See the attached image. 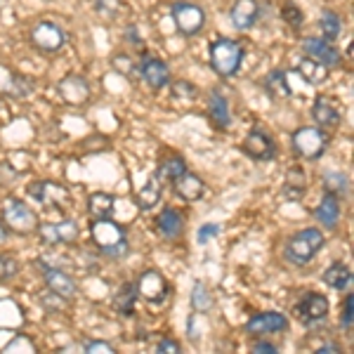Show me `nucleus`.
Segmentation results:
<instances>
[{
  "instance_id": "nucleus-32",
  "label": "nucleus",
  "mask_w": 354,
  "mask_h": 354,
  "mask_svg": "<svg viewBox=\"0 0 354 354\" xmlns=\"http://www.w3.org/2000/svg\"><path fill=\"white\" fill-rule=\"evenodd\" d=\"M324 189L333 196H347L350 194V177L345 173H326L324 175Z\"/></svg>"
},
{
  "instance_id": "nucleus-43",
  "label": "nucleus",
  "mask_w": 354,
  "mask_h": 354,
  "mask_svg": "<svg viewBox=\"0 0 354 354\" xmlns=\"http://www.w3.org/2000/svg\"><path fill=\"white\" fill-rule=\"evenodd\" d=\"M156 352H161V354H177V352H182V347H180V342H177V340L165 338V340L158 342Z\"/></svg>"
},
{
  "instance_id": "nucleus-13",
  "label": "nucleus",
  "mask_w": 354,
  "mask_h": 354,
  "mask_svg": "<svg viewBox=\"0 0 354 354\" xmlns=\"http://www.w3.org/2000/svg\"><path fill=\"white\" fill-rule=\"evenodd\" d=\"M288 328V319L281 312H260L245 324L248 335H267V333H279V330Z\"/></svg>"
},
{
  "instance_id": "nucleus-30",
  "label": "nucleus",
  "mask_w": 354,
  "mask_h": 354,
  "mask_svg": "<svg viewBox=\"0 0 354 354\" xmlns=\"http://www.w3.org/2000/svg\"><path fill=\"white\" fill-rule=\"evenodd\" d=\"M298 71H300V76L305 78L307 83H312V85H319V83H324L328 78V68L324 64H319V62L310 59V57L300 62Z\"/></svg>"
},
{
  "instance_id": "nucleus-14",
  "label": "nucleus",
  "mask_w": 354,
  "mask_h": 354,
  "mask_svg": "<svg viewBox=\"0 0 354 354\" xmlns=\"http://www.w3.org/2000/svg\"><path fill=\"white\" fill-rule=\"evenodd\" d=\"M328 298L322 293H307L305 298L298 302V314L305 324H319L328 317Z\"/></svg>"
},
{
  "instance_id": "nucleus-28",
  "label": "nucleus",
  "mask_w": 354,
  "mask_h": 354,
  "mask_svg": "<svg viewBox=\"0 0 354 354\" xmlns=\"http://www.w3.org/2000/svg\"><path fill=\"white\" fill-rule=\"evenodd\" d=\"M305 192H307V175L298 168L288 170L286 185H283V194H286L290 201H300V198L305 196Z\"/></svg>"
},
{
  "instance_id": "nucleus-42",
  "label": "nucleus",
  "mask_w": 354,
  "mask_h": 354,
  "mask_svg": "<svg viewBox=\"0 0 354 354\" xmlns=\"http://www.w3.org/2000/svg\"><path fill=\"white\" fill-rule=\"evenodd\" d=\"M12 274H15V262L10 258H5V255H0V281L12 279Z\"/></svg>"
},
{
  "instance_id": "nucleus-18",
  "label": "nucleus",
  "mask_w": 354,
  "mask_h": 354,
  "mask_svg": "<svg viewBox=\"0 0 354 354\" xmlns=\"http://www.w3.org/2000/svg\"><path fill=\"white\" fill-rule=\"evenodd\" d=\"M173 189L177 196L182 198V201H187V203H194V201H201L203 198V194H205V185H203V180L198 175H194V173H182L177 180L173 182Z\"/></svg>"
},
{
  "instance_id": "nucleus-17",
  "label": "nucleus",
  "mask_w": 354,
  "mask_h": 354,
  "mask_svg": "<svg viewBox=\"0 0 354 354\" xmlns=\"http://www.w3.org/2000/svg\"><path fill=\"white\" fill-rule=\"evenodd\" d=\"M258 17H260L258 0H236L230 10V19L236 31H248V28H253Z\"/></svg>"
},
{
  "instance_id": "nucleus-1",
  "label": "nucleus",
  "mask_w": 354,
  "mask_h": 354,
  "mask_svg": "<svg viewBox=\"0 0 354 354\" xmlns=\"http://www.w3.org/2000/svg\"><path fill=\"white\" fill-rule=\"evenodd\" d=\"M90 236H93L95 245L100 248V253H104L111 260H123L128 255V234L125 227L111 218H95L90 225Z\"/></svg>"
},
{
  "instance_id": "nucleus-16",
  "label": "nucleus",
  "mask_w": 354,
  "mask_h": 354,
  "mask_svg": "<svg viewBox=\"0 0 354 354\" xmlns=\"http://www.w3.org/2000/svg\"><path fill=\"white\" fill-rule=\"evenodd\" d=\"M137 286V293H140V298H145L147 302H161L165 295H168V283H165V279L161 277L158 272H145L140 279L135 281Z\"/></svg>"
},
{
  "instance_id": "nucleus-8",
  "label": "nucleus",
  "mask_w": 354,
  "mask_h": 354,
  "mask_svg": "<svg viewBox=\"0 0 354 354\" xmlns=\"http://www.w3.org/2000/svg\"><path fill=\"white\" fill-rule=\"evenodd\" d=\"M31 43L41 53H57V50L64 48L66 31L59 24H55V21H38L31 28Z\"/></svg>"
},
{
  "instance_id": "nucleus-26",
  "label": "nucleus",
  "mask_w": 354,
  "mask_h": 354,
  "mask_svg": "<svg viewBox=\"0 0 354 354\" xmlns=\"http://www.w3.org/2000/svg\"><path fill=\"white\" fill-rule=\"evenodd\" d=\"M324 283L335 290H345L347 286L352 283V270L347 265H342V262H335V265H330L326 272H324Z\"/></svg>"
},
{
  "instance_id": "nucleus-38",
  "label": "nucleus",
  "mask_w": 354,
  "mask_h": 354,
  "mask_svg": "<svg viewBox=\"0 0 354 354\" xmlns=\"http://www.w3.org/2000/svg\"><path fill=\"white\" fill-rule=\"evenodd\" d=\"M352 319H354V295H347L345 305H342V314H340V326L345 330H350Z\"/></svg>"
},
{
  "instance_id": "nucleus-10",
  "label": "nucleus",
  "mask_w": 354,
  "mask_h": 354,
  "mask_svg": "<svg viewBox=\"0 0 354 354\" xmlns=\"http://www.w3.org/2000/svg\"><path fill=\"white\" fill-rule=\"evenodd\" d=\"M302 50H305V55L310 57V59L319 62V64H324L326 68L340 66V62H342L340 53L333 48V43L326 41V38H305V41H302Z\"/></svg>"
},
{
  "instance_id": "nucleus-7",
  "label": "nucleus",
  "mask_w": 354,
  "mask_h": 354,
  "mask_svg": "<svg viewBox=\"0 0 354 354\" xmlns=\"http://www.w3.org/2000/svg\"><path fill=\"white\" fill-rule=\"evenodd\" d=\"M170 17H173L177 31H180L182 36H196L205 24V12L201 5L187 3V0L175 3L173 8H170Z\"/></svg>"
},
{
  "instance_id": "nucleus-31",
  "label": "nucleus",
  "mask_w": 354,
  "mask_h": 354,
  "mask_svg": "<svg viewBox=\"0 0 354 354\" xmlns=\"http://www.w3.org/2000/svg\"><path fill=\"white\" fill-rule=\"evenodd\" d=\"M192 307H194V312H198V314H205V312L213 310V295H210V290H208V286H205L203 281L194 283V288H192Z\"/></svg>"
},
{
  "instance_id": "nucleus-33",
  "label": "nucleus",
  "mask_w": 354,
  "mask_h": 354,
  "mask_svg": "<svg viewBox=\"0 0 354 354\" xmlns=\"http://www.w3.org/2000/svg\"><path fill=\"white\" fill-rule=\"evenodd\" d=\"M319 26H322L326 41H335L342 31V19L333 12V10H324L322 17H319Z\"/></svg>"
},
{
  "instance_id": "nucleus-37",
  "label": "nucleus",
  "mask_w": 354,
  "mask_h": 354,
  "mask_svg": "<svg viewBox=\"0 0 354 354\" xmlns=\"http://www.w3.org/2000/svg\"><path fill=\"white\" fill-rule=\"evenodd\" d=\"M283 19H286L290 26H295V28H298V26L302 24V19H305V15L300 12V8H298V5L286 3V5H283Z\"/></svg>"
},
{
  "instance_id": "nucleus-5",
  "label": "nucleus",
  "mask_w": 354,
  "mask_h": 354,
  "mask_svg": "<svg viewBox=\"0 0 354 354\" xmlns=\"http://www.w3.org/2000/svg\"><path fill=\"white\" fill-rule=\"evenodd\" d=\"M293 149L307 161H317L328 149V137L322 128H298L293 133Z\"/></svg>"
},
{
  "instance_id": "nucleus-36",
  "label": "nucleus",
  "mask_w": 354,
  "mask_h": 354,
  "mask_svg": "<svg viewBox=\"0 0 354 354\" xmlns=\"http://www.w3.org/2000/svg\"><path fill=\"white\" fill-rule=\"evenodd\" d=\"M196 95H198L196 85H192V83H187V81H177L173 85V97H175V100L192 102V100H196Z\"/></svg>"
},
{
  "instance_id": "nucleus-41",
  "label": "nucleus",
  "mask_w": 354,
  "mask_h": 354,
  "mask_svg": "<svg viewBox=\"0 0 354 354\" xmlns=\"http://www.w3.org/2000/svg\"><path fill=\"white\" fill-rule=\"evenodd\" d=\"M83 350L88 352V354H97V352L111 354L113 352V345H109V342H104V340H90V342H85V345H83Z\"/></svg>"
},
{
  "instance_id": "nucleus-45",
  "label": "nucleus",
  "mask_w": 354,
  "mask_h": 354,
  "mask_svg": "<svg viewBox=\"0 0 354 354\" xmlns=\"http://www.w3.org/2000/svg\"><path fill=\"white\" fill-rule=\"evenodd\" d=\"M319 354H330V352H340V345H335V342H328V345H322V347H319V350H317Z\"/></svg>"
},
{
  "instance_id": "nucleus-15",
  "label": "nucleus",
  "mask_w": 354,
  "mask_h": 354,
  "mask_svg": "<svg viewBox=\"0 0 354 354\" xmlns=\"http://www.w3.org/2000/svg\"><path fill=\"white\" fill-rule=\"evenodd\" d=\"M140 68V76L145 78L147 85L153 90H161L170 83V68L165 62L156 59V57H145V59L137 64Z\"/></svg>"
},
{
  "instance_id": "nucleus-39",
  "label": "nucleus",
  "mask_w": 354,
  "mask_h": 354,
  "mask_svg": "<svg viewBox=\"0 0 354 354\" xmlns=\"http://www.w3.org/2000/svg\"><path fill=\"white\" fill-rule=\"evenodd\" d=\"M111 62H113V66H116V71H121L123 76H130V73H133V68H137L135 62L130 59L128 55H116Z\"/></svg>"
},
{
  "instance_id": "nucleus-24",
  "label": "nucleus",
  "mask_w": 354,
  "mask_h": 354,
  "mask_svg": "<svg viewBox=\"0 0 354 354\" xmlns=\"http://www.w3.org/2000/svg\"><path fill=\"white\" fill-rule=\"evenodd\" d=\"M312 118L317 121L319 125H324V128H335V125H340V113L335 109L333 104L326 100V97H317L314 100V106H312Z\"/></svg>"
},
{
  "instance_id": "nucleus-20",
  "label": "nucleus",
  "mask_w": 354,
  "mask_h": 354,
  "mask_svg": "<svg viewBox=\"0 0 354 354\" xmlns=\"http://www.w3.org/2000/svg\"><path fill=\"white\" fill-rule=\"evenodd\" d=\"M314 218L322 227H326L328 232H333L340 222V198L326 192V196L322 198V203L314 208Z\"/></svg>"
},
{
  "instance_id": "nucleus-11",
  "label": "nucleus",
  "mask_w": 354,
  "mask_h": 354,
  "mask_svg": "<svg viewBox=\"0 0 354 354\" xmlns=\"http://www.w3.org/2000/svg\"><path fill=\"white\" fill-rule=\"evenodd\" d=\"M43 281H45V286H48L50 293L57 295V298H62V300H71L73 295L78 293V283L73 281V279L68 277L66 272H62L59 267L45 265Z\"/></svg>"
},
{
  "instance_id": "nucleus-19",
  "label": "nucleus",
  "mask_w": 354,
  "mask_h": 354,
  "mask_svg": "<svg viewBox=\"0 0 354 354\" xmlns=\"http://www.w3.org/2000/svg\"><path fill=\"white\" fill-rule=\"evenodd\" d=\"M59 95L66 104H83V102L90 100V83L81 76H66L64 81H59Z\"/></svg>"
},
{
  "instance_id": "nucleus-4",
  "label": "nucleus",
  "mask_w": 354,
  "mask_h": 354,
  "mask_svg": "<svg viewBox=\"0 0 354 354\" xmlns=\"http://www.w3.org/2000/svg\"><path fill=\"white\" fill-rule=\"evenodd\" d=\"M3 222L8 230H12L17 234H31L41 225L38 215L24 201H19V198H8L3 203Z\"/></svg>"
},
{
  "instance_id": "nucleus-22",
  "label": "nucleus",
  "mask_w": 354,
  "mask_h": 354,
  "mask_svg": "<svg viewBox=\"0 0 354 354\" xmlns=\"http://www.w3.org/2000/svg\"><path fill=\"white\" fill-rule=\"evenodd\" d=\"M156 225H158V232H161L165 239H170V241H175L182 234V230H185V220H182V215L177 213L175 208H163Z\"/></svg>"
},
{
  "instance_id": "nucleus-29",
  "label": "nucleus",
  "mask_w": 354,
  "mask_h": 354,
  "mask_svg": "<svg viewBox=\"0 0 354 354\" xmlns=\"http://www.w3.org/2000/svg\"><path fill=\"white\" fill-rule=\"evenodd\" d=\"M265 90L270 93V97H277V100H286V97L293 95L286 83V71H281V68L272 71L270 76L265 78Z\"/></svg>"
},
{
  "instance_id": "nucleus-46",
  "label": "nucleus",
  "mask_w": 354,
  "mask_h": 354,
  "mask_svg": "<svg viewBox=\"0 0 354 354\" xmlns=\"http://www.w3.org/2000/svg\"><path fill=\"white\" fill-rule=\"evenodd\" d=\"M3 241H5V225L0 222V243H3Z\"/></svg>"
},
{
  "instance_id": "nucleus-44",
  "label": "nucleus",
  "mask_w": 354,
  "mask_h": 354,
  "mask_svg": "<svg viewBox=\"0 0 354 354\" xmlns=\"http://www.w3.org/2000/svg\"><path fill=\"white\" fill-rule=\"evenodd\" d=\"M253 352H258V354H274V352H277V347H274L270 340H260V342H255V345H253Z\"/></svg>"
},
{
  "instance_id": "nucleus-27",
  "label": "nucleus",
  "mask_w": 354,
  "mask_h": 354,
  "mask_svg": "<svg viewBox=\"0 0 354 354\" xmlns=\"http://www.w3.org/2000/svg\"><path fill=\"white\" fill-rule=\"evenodd\" d=\"M113 208H116V198H113L111 194L95 192L93 196L88 198V210L93 218H111Z\"/></svg>"
},
{
  "instance_id": "nucleus-12",
  "label": "nucleus",
  "mask_w": 354,
  "mask_h": 354,
  "mask_svg": "<svg viewBox=\"0 0 354 354\" xmlns=\"http://www.w3.org/2000/svg\"><path fill=\"white\" fill-rule=\"evenodd\" d=\"M243 151H245V156L255 158V161H270V158L277 156V145H274V140L267 133L253 130V133L245 135Z\"/></svg>"
},
{
  "instance_id": "nucleus-2",
  "label": "nucleus",
  "mask_w": 354,
  "mask_h": 354,
  "mask_svg": "<svg viewBox=\"0 0 354 354\" xmlns=\"http://www.w3.org/2000/svg\"><path fill=\"white\" fill-rule=\"evenodd\" d=\"M324 243H326V236H324V232L317 230V227H307V230L293 234V236L288 239L283 255H286L288 262H293V265L302 267V265H307V262L314 260V255H317L319 250L324 248Z\"/></svg>"
},
{
  "instance_id": "nucleus-34",
  "label": "nucleus",
  "mask_w": 354,
  "mask_h": 354,
  "mask_svg": "<svg viewBox=\"0 0 354 354\" xmlns=\"http://www.w3.org/2000/svg\"><path fill=\"white\" fill-rule=\"evenodd\" d=\"M187 170V165L182 158H168V161L161 163V168H158V180L161 182H175L177 177H180L182 173Z\"/></svg>"
},
{
  "instance_id": "nucleus-3",
  "label": "nucleus",
  "mask_w": 354,
  "mask_h": 354,
  "mask_svg": "<svg viewBox=\"0 0 354 354\" xmlns=\"http://www.w3.org/2000/svg\"><path fill=\"white\" fill-rule=\"evenodd\" d=\"M243 48L241 43L232 41V38H218L210 43V66L222 78H232L239 73L243 62Z\"/></svg>"
},
{
  "instance_id": "nucleus-23",
  "label": "nucleus",
  "mask_w": 354,
  "mask_h": 354,
  "mask_svg": "<svg viewBox=\"0 0 354 354\" xmlns=\"http://www.w3.org/2000/svg\"><path fill=\"white\" fill-rule=\"evenodd\" d=\"M137 298H140V293H137L135 283L133 281L123 283V286L116 290V295H113V310L118 314H123V317H133Z\"/></svg>"
},
{
  "instance_id": "nucleus-25",
  "label": "nucleus",
  "mask_w": 354,
  "mask_h": 354,
  "mask_svg": "<svg viewBox=\"0 0 354 354\" xmlns=\"http://www.w3.org/2000/svg\"><path fill=\"white\" fill-rule=\"evenodd\" d=\"M208 113L210 118H213V123L218 125V128H230L232 123V111H230V102H227L225 95L220 93H213L210 95V104H208Z\"/></svg>"
},
{
  "instance_id": "nucleus-9",
  "label": "nucleus",
  "mask_w": 354,
  "mask_h": 354,
  "mask_svg": "<svg viewBox=\"0 0 354 354\" xmlns=\"http://www.w3.org/2000/svg\"><path fill=\"white\" fill-rule=\"evenodd\" d=\"M38 236L45 245H66L78 239V222L76 220H59L38 225Z\"/></svg>"
},
{
  "instance_id": "nucleus-35",
  "label": "nucleus",
  "mask_w": 354,
  "mask_h": 354,
  "mask_svg": "<svg viewBox=\"0 0 354 354\" xmlns=\"http://www.w3.org/2000/svg\"><path fill=\"white\" fill-rule=\"evenodd\" d=\"M95 8H97V12L102 17H106V19H116L123 10V3L121 0H95Z\"/></svg>"
},
{
  "instance_id": "nucleus-21",
  "label": "nucleus",
  "mask_w": 354,
  "mask_h": 354,
  "mask_svg": "<svg viewBox=\"0 0 354 354\" xmlns=\"http://www.w3.org/2000/svg\"><path fill=\"white\" fill-rule=\"evenodd\" d=\"M161 194H163V182L158 180V175H149V180L145 182L140 192L135 196V203L140 210H151L156 208V203L161 201Z\"/></svg>"
},
{
  "instance_id": "nucleus-40",
  "label": "nucleus",
  "mask_w": 354,
  "mask_h": 354,
  "mask_svg": "<svg viewBox=\"0 0 354 354\" xmlns=\"http://www.w3.org/2000/svg\"><path fill=\"white\" fill-rule=\"evenodd\" d=\"M218 234H220V225H213V222H208V225H203L201 230H198L196 239H198V243L205 245L213 236H218Z\"/></svg>"
},
{
  "instance_id": "nucleus-6",
  "label": "nucleus",
  "mask_w": 354,
  "mask_h": 354,
  "mask_svg": "<svg viewBox=\"0 0 354 354\" xmlns=\"http://www.w3.org/2000/svg\"><path fill=\"white\" fill-rule=\"evenodd\" d=\"M28 196H33L43 208H55L64 210L71 205V194L64 185H57V182L38 180L33 185H28Z\"/></svg>"
}]
</instances>
